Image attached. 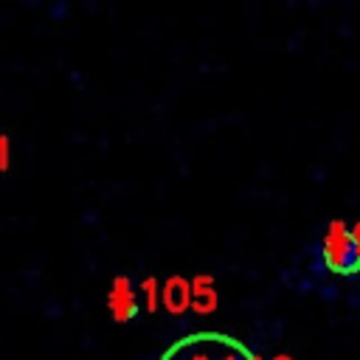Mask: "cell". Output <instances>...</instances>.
Returning a JSON list of instances; mask_svg holds the SVG:
<instances>
[{
	"instance_id": "1",
	"label": "cell",
	"mask_w": 360,
	"mask_h": 360,
	"mask_svg": "<svg viewBox=\"0 0 360 360\" xmlns=\"http://www.w3.org/2000/svg\"><path fill=\"white\" fill-rule=\"evenodd\" d=\"M321 259L326 270L338 276H354L360 273V245L352 233V228L343 219H332L321 239Z\"/></svg>"
},
{
	"instance_id": "2",
	"label": "cell",
	"mask_w": 360,
	"mask_h": 360,
	"mask_svg": "<svg viewBox=\"0 0 360 360\" xmlns=\"http://www.w3.org/2000/svg\"><path fill=\"white\" fill-rule=\"evenodd\" d=\"M107 309L112 315V321L127 323L138 315V298H135V287L129 281V276H115L107 292Z\"/></svg>"
},
{
	"instance_id": "3",
	"label": "cell",
	"mask_w": 360,
	"mask_h": 360,
	"mask_svg": "<svg viewBox=\"0 0 360 360\" xmlns=\"http://www.w3.org/2000/svg\"><path fill=\"white\" fill-rule=\"evenodd\" d=\"M191 278L186 276H169L160 284V304L169 315H183L186 309H191Z\"/></svg>"
},
{
	"instance_id": "4",
	"label": "cell",
	"mask_w": 360,
	"mask_h": 360,
	"mask_svg": "<svg viewBox=\"0 0 360 360\" xmlns=\"http://www.w3.org/2000/svg\"><path fill=\"white\" fill-rule=\"evenodd\" d=\"M191 292H194L191 309H194L197 315H211V312L217 309L219 295H217V287H214V276H208V273L194 276V278H191Z\"/></svg>"
},
{
	"instance_id": "5",
	"label": "cell",
	"mask_w": 360,
	"mask_h": 360,
	"mask_svg": "<svg viewBox=\"0 0 360 360\" xmlns=\"http://www.w3.org/2000/svg\"><path fill=\"white\" fill-rule=\"evenodd\" d=\"M214 346V338H191L186 343H180V357L183 360H217V349Z\"/></svg>"
},
{
	"instance_id": "6",
	"label": "cell",
	"mask_w": 360,
	"mask_h": 360,
	"mask_svg": "<svg viewBox=\"0 0 360 360\" xmlns=\"http://www.w3.org/2000/svg\"><path fill=\"white\" fill-rule=\"evenodd\" d=\"M141 292H143V307H146V312H158V307H163V304H160V287H158V278H155V276H146V278L141 281Z\"/></svg>"
},
{
	"instance_id": "7",
	"label": "cell",
	"mask_w": 360,
	"mask_h": 360,
	"mask_svg": "<svg viewBox=\"0 0 360 360\" xmlns=\"http://www.w3.org/2000/svg\"><path fill=\"white\" fill-rule=\"evenodd\" d=\"M11 166V138L0 135V172H8Z\"/></svg>"
},
{
	"instance_id": "8",
	"label": "cell",
	"mask_w": 360,
	"mask_h": 360,
	"mask_svg": "<svg viewBox=\"0 0 360 360\" xmlns=\"http://www.w3.org/2000/svg\"><path fill=\"white\" fill-rule=\"evenodd\" d=\"M163 360H183V357H180V349L174 346V349H172V352H169V354H166Z\"/></svg>"
},
{
	"instance_id": "9",
	"label": "cell",
	"mask_w": 360,
	"mask_h": 360,
	"mask_svg": "<svg viewBox=\"0 0 360 360\" xmlns=\"http://www.w3.org/2000/svg\"><path fill=\"white\" fill-rule=\"evenodd\" d=\"M352 233H354V239H357V245H360V222L352 228Z\"/></svg>"
},
{
	"instance_id": "10",
	"label": "cell",
	"mask_w": 360,
	"mask_h": 360,
	"mask_svg": "<svg viewBox=\"0 0 360 360\" xmlns=\"http://www.w3.org/2000/svg\"><path fill=\"white\" fill-rule=\"evenodd\" d=\"M273 360H292V357H290V354H276Z\"/></svg>"
}]
</instances>
